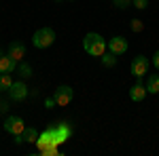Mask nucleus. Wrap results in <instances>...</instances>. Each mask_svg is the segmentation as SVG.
I'll return each instance as SVG.
<instances>
[{"label":"nucleus","instance_id":"nucleus-1","mask_svg":"<svg viewBox=\"0 0 159 156\" xmlns=\"http://www.w3.org/2000/svg\"><path fill=\"white\" fill-rule=\"evenodd\" d=\"M106 40L100 36V34H96V32H89V34H85V38H83V48H85V53H89L91 57H100L102 53H106Z\"/></svg>","mask_w":159,"mask_h":156},{"label":"nucleus","instance_id":"nucleus-2","mask_svg":"<svg viewBox=\"0 0 159 156\" xmlns=\"http://www.w3.org/2000/svg\"><path fill=\"white\" fill-rule=\"evenodd\" d=\"M53 42H55V32L51 27H40L32 36V44L36 48H49Z\"/></svg>","mask_w":159,"mask_h":156},{"label":"nucleus","instance_id":"nucleus-3","mask_svg":"<svg viewBox=\"0 0 159 156\" xmlns=\"http://www.w3.org/2000/svg\"><path fill=\"white\" fill-rule=\"evenodd\" d=\"M72 97H74V91L68 86V84L57 86V89H55V93H53V99H55V103H57V106H68V103L72 101Z\"/></svg>","mask_w":159,"mask_h":156},{"label":"nucleus","instance_id":"nucleus-4","mask_svg":"<svg viewBox=\"0 0 159 156\" xmlns=\"http://www.w3.org/2000/svg\"><path fill=\"white\" fill-rule=\"evenodd\" d=\"M24 118H19V116H7V122H4V131L11 133V135H19V133L24 131Z\"/></svg>","mask_w":159,"mask_h":156},{"label":"nucleus","instance_id":"nucleus-5","mask_svg":"<svg viewBox=\"0 0 159 156\" xmlns=\"http://www.w3.org/2000/svg\"><path fill=\"white\" fill-rule=\"evenodd\" d=\"M129 70H132V74H134L136 78H140V76H142V74H147V70H148V59L144 57V55L134 57L132 65H129Z\"/></svg>","mask_w":159,"mask_h":156},{"label":"nucleus","instance_id":"nucleus-6","mask_svg":"<svg viewBox=\"0 0 159 156\" xmlns=\"http://www.w3.org/2000/svg\"><path fill=\"white\" fill-rule=\"evenodd\" d=\"M7 93H9V97H11L13 101H24L25 97H28V86L24 84V80L21 82H13Z\"/></svg>","mask_w":159,"mask_h":156},{"label":"nucleus","instance_id":"nucleus-7","mask_svg":"<svg viewBox=\"0 0 159 156\" xmlns=\"http://www.w3.org/2000/svg\"><path fill=\"white\" fill-rule=\"evenodd\" d=\"M108 51L110 53H115V55H123L125 51H127V40L123 36H115L108 40Z\"/></svg>","mask_w":159,"mask_h":156},{"label":"nucleus","instance_id":"nucleus-8","mask_svg":"<svg viewBox=\"0 0 159 156\" xmlns=\"http://www.w3.org/2000/svg\"><path fill=\"white\" fill-rule=\"evenodd\" d=\"M17 63H19V61H15L9 53H7V55H2V57H0V74L15 72V70H17Z\"/></svg>","mask_w":159,"mask_h":156},{"label":"nucleus","instance_id":"nucleus-9","mask_svg":"<svg viewBox=\"0 0 159 156\" xmlns=\"http://www.w3.org/2000/svg\"><path fill=\"white\" fill-rule=\"evenodd\" d=\"M7 53H9L15 61H24V57H25V47L21 44V42H11Z\"/></svg>","mask_w":159,"mask_h":156},{"label":"nucleus","instance_id":"nucleus-10","mask_svg":"<svg viewBox=\"0 0 159 156\" xmlns=\"http://www.w3.org/2000/svg\"><path fill=\"white\" fill-rule=\"evenodd\" d=\"M129 97H132V101H142V99L147 97V86H142L140 82L134 84V86L129 89Z\"/></svg>","mask_w":159,"mask_h":156},{"label":"nucleus","instance_id":"nucleus-11","mask_svg":"<svg viewBox=\"0 0 159 156\" xmlns=\"http://www.w3.org/2000/svg\"><path fill=\"white\" fill-rule=\"evenodd\" d=\"M21 139H24V144H36L38 141V131L34 127H25L24 131H21Z\"/></svg>","mask_w":159,"mask_h":156},{"label":"nucleus","instance_id":"nucleus-12","mask_svg":"<svg viewBox=\"0 0 159 156\" xmlns=\"http://www.w3.org/2000/svg\"><path fill=\"white\" fill-rule=\"evenodd\" d=\"M147 93H153V95H157V93H159V76H157V74L148 76V80H147Z\"/></svg>","mask_w":159,"mask_h":156},{"label":"nucleus","instance_id":"nucleus-13","mask_svg":"<svg viewBox=\"0 0 159 156\" xmlns=\"http://www.w3.org/2000/svg\"><path fill=\"white\" fill-rule=\"evenodd\" d=\"M117 57H119V55H115V53H110V51L100 55V59H102V63H104L106 68H115V65H117Z\"/></svg>","mask_w":159,"mask_h":156},{"label":"nucleus","instance_id":"nucleus-14","mask_svg":"<svg viewBox=\"0 0 159 156\" xmlns=\"http://www.w3.org/2000/svg\"><path fill=\"white\" fill-rule=\"evenodd\" d=\"M17 72H19L21 78H30V76H32V68H30V63L19 61V63H17Z\"/></svg>","mask_w":159,"mask_h":156},{"label":"nucleus","instance_id":"nucleus-15","mask_svg":"<svg viewBox=\"0 0 159 156\" xmlns=\"http://www.w3.org/2000/svg\"><path fill=\"white\" fill-rule=\"evenodd\" d=\"M11 84H13L11 74H0V91H9Z\"/></svg>","mask_w":159,"mask_h":156},{"label":"nucleus","instance_id":"nucleus-16","mask_svg":"<svg viewBox=\"0 0 159 156\" xmlns=\"http://www.w3.org/2000/svg\"><path fill=\"white\" fill-rule=\"evenodd\" d=\"M142 27H144V23L140 19H132V32H142Z\"/></svg>","mask_w":159,"mask_h":156},{"label":"nucleus","instance_id":"nucleus-17","mask_svg":"<svg viewBox=\"0 0 159 156\" xmlns=\"http://www.w3.org/2000/svg\"><path fill=\"white\" fill-rule=\"evenodd\" d=\"M112 2H115L117 9H127V6L132 4V0H112Z\"/></svg>","mask_w":159,"mask_h":156},{"label":"nucleus","instance_id":"nucleus-18","mask_svg":"<svg viewBox=\"0 0 159 156\" xmlns=\"http://www.w3.org/2000/svg\"><path fill=\"white\" fill-rule=\"evenodd\" d=\"M132 4H134L136 9H140V11H142V9H147L148 0H132Z\"/></svg>","mask_w":159,"mask_h":156},{"label":"nucleus","instance_id":"nucleus-19","mask_svg":"<svg viewBox=\"0 0 159 156\" xmlns=\"http://www.w3.org/2000/svg\"><path fill=\"white\" fill-rule=\"evenodd\" d=\"M153 65H155V68L159 70V51L155 53V55H153Z\"/></svg>","mask_w":159,"mask_h":156},{"label":"nucleus","instance_id":"nucleus-20","mask_svg":"<svg viewBox=\"0 0 159 156\" xmlns=\"http://www.w3.org/2000/svg\"><path fill=\"white\" fill-rule=\"evenodd\" d=\"M4 110H9V106H7V101H0V112H4Z\"/></svg>","mask_w":159,"mask_h":156},{"label":"nucleus","instance_id":"nucleus-21","mask_svg":"<svg viewBox=\"0 0 159 156\" xmlns=\"http://www.w3.org/2000/svg\"><path fill=\"white\" fill-rule=\"evenodd\" d=\"M53 103H55V99H47V101H45V106H47V108H51Z\"/></svg>","mask_w":159,"mask_h":156},{"label":"nucleus","instance_id":"nucleus-22","mask_svg":"<svg viewBox=\"0 0 159 156\" xmlns=\"http://www.w3.org/2000/svg\"><path fill=\"white\" fill-rule=\"evenodd\" d=\"M0 57H2V53H0Z\"/></svg>","mask_w":159,"mask_h":156},{"label":"nucleus","instance_id":"nucleus-23","mask_svg":"<svg viewBox=\"0 0 159 156\" xmlns=\"http://www.w3.org/2000/svg\"><path fill=\"white\" fill-rule=\"evenodd\" d=\"M57 2H60V0H57Z\"/></svg>","mask_w":159,"mask_h":156}]
</instances>
